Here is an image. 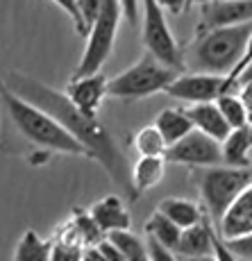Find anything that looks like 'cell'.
Instances as JSON below:
<instances>
[{"mask_svg":"<svg viewBox=\"0 0 252 261\" xmlns=\"http://www.w3.org/2000/svg\"><path fill=\"white\" fill-rule=\"evenodd\" d=\"M5 84L12 91H16L21 98L46 109L50 116L57 118L87 148L89 157H93L95 162H100L107 168V173L112 175L116 184H128V164H125V157L120 154L118 145L114 143L112 134L103 127L98 116H87V114L80 112L70 102L66 93L55 91V89L46 87L43 82H39V80L30 77L25 73L12 71L7 75V80H5Z\"/></svg>","mask_w":252,"mask_h":261,"instance_id":"obj_1","label":"cell"},{"mask_svg":"<svg viewBox=\"0 0 252 261\" xmlns=\"http://www.w3.org/2000/svg\"><path fill=\"white\" fill-rule=\"evenodd\" d=\"M0 100L5 105V114L16 134L34 148L48 150V152L70 154V157H89L87 148L59 123L46 109L32 105L30 100L21 98L16 91L0 82Z\"/></svg>","mask_w":252,"mask_h":261,"instance_id":"obj_2","label":"cell"},{"mask_svg":"<svg viewBox=\"0 0 252 261\" xmlns=\"http://www.w3.org/2000/svg\"><path fill=\"white\" fill-rule=\"evenodd\" d=\"M252 32V23L198 30L195 39L182 50L184 68L200 73L230 75L241 62Z\"/></svg>","mask_w":252,"mask_h":261,"instance_id":"obj_3","label":"cell"},{"mask_svg":"<svg viewBox=\"0 0 252 261\" xmlns=\"http://www.w3.org/2000/svg\"><path fill=\"white\" fill-rule=\"evenodd\" d=\"M252 184V164L250 166H205L198 173V189L203 195L207 216L211 223L218 225L223 214L232 207L236 198Z\"/></svg>","mask_w":252,"mask_h":261,"instance_id":"obj_4","label":"cell"},{"mask_svg":"<svg viewBox=\"0 0 252 261\" xmlns=\"http://www.w3.org/2000/svg\"><path fill=\"white\" fill-rule=\"evenodd\" d=\"M178 75H180L178 68L166 66L157 57L145 53L128 71L118 73L116 77L109 80L107 95L109 98H116V100H125V102L150 98V95H155L159 91H166V87H168Z\"/></svg>","mask_w":252,"mask_h":261,"instance_id":"obj_5","label":"cell"},{"mask_svg":"<svg viewBox=\"0 0 252 261\" xmlns=\"http://www.w3.org/2000/svg\"><path fill=\"white\" fill-rule=\"evenodd\" d=\"M120 18H123L120 0H105L103 9L98 12V16H95V21L91 23V28L87 32V48H84L82 57H80V64L75 68L73 77L103 71L105 62L109 59V55L114 50Z\"/></svg>","mask_w":252,"mask_h":261,"instance_id":"obj_6","label":"cell"},{"mask_svg":"<svg viewBox=\"0 0 252 261\" xmlns=\"http://www.w3.org/2000/svg\"><path fill=\"white\" fill-rule=\"evenodd\" d=\"M143 46L153 57H157L161 64L173 66L178 71L184 68L182 50L175 41L173 32L168 28V21L164 16V7L157 0H143Z\"/></svg>","mask_w":252,"mask_h":261,"instance_id":"obj_7","label":"cell"},{"mask_svg":"<svg viewBox=\"0 0 252 261\" xmlns=\"http://www.w3.org/2000/svg\"><path fill=\"white\" fill-rule=\"evenodd\" d=\"M166 162L182 164V166H198V168L218 166V164H223V143L193 127L184 139L168 145Z\"/></svg>","mask_w":252,"mask_h":261,"instance_id":"obj_8","label":"cell"},{"mask_svg":"<svg viewBox=\"0 0 252 261\" xmlns=\"http://www.w3.org/2000/svg\"><path fill=\"white\" fill-rule=\"evenodd\" d=\"M225 91H230L228 75L191 71V73L178 75V77L166 87L164 93H168L170 98L180 100V102L195 105V102H214V100Z\"/></svg>","mask_w":252,"mask_h":261,"instance_id":"obj_9","label":"cell"},{"mask_svg":"<svg viewBox=\"0 0 252 261\" xmlns=\"http://www.w3.org/2000/svg\"><path fill=\"white\" fill-rule=\"evenodd\" d=\"M200 5L198 30L252 23V0H207Z\"/></svg>","mask_w":252,"mask_h":261,"instance_id":"obj_10","label":"cell"},{"mask_svg":"<svg viewBox=\"0 0 252 261\" xmlns=\"http://www.w3.org/2000/svg\"><path fill=\"white\" fill-rule=\"evenodd\" d=\"M107 82L109 80L100 71L91 75H80V77H70L64 93L80 112H84L87 116H98L103 100L107 98Z\"/></svg>","mask_w":252,"mask_h":261,"instance_id":"obj_11","label":"cell"},{"mask_svg":"<svg viewBox=\"0 0 252 261\" xmlns=\"http://www.w3.org/2000/svg\"><path fill=\"white\" fill-rule=\"evenodd\" d=\"M216 229L223 241L239 239L252 232V184L232 202V207L218 220Z\"/></svg>","mask_w":252,"mask_h":261,"instance_id":"obj_12","label":"cell"},{"mask_svg":"<svg viewBox=\"0 0 252 261\" xmlns=\"http://www.w3.org/2000/svg\"><path fill=\"white\" fill-rule=\"evenodd\" d=\"M216 229L211 218L207 216L205 220H200L198 225L182 229L180 243L175 248L178 257H200V254H214V241H216Z\"/></svg>","mask_w":252,"mask_h":261,"instance_id":"obj_13","label":"cell"},{"mask_svg":"<svg viewBox=\"0 0 252 261\" xmlns=\"http://www.w3.org/2000/svg\"><path fill=\"white\" fill-rule=\"evenodd\" d=\"M186 114H189V118H191V123H193L195 129L209 134L211 139H216V141H220V143H223L225 139H228V134L232 132L230 123L225 120L223 114H220L216 100L214 102L189 105V107H186Z\"/></svg>","mask_w":252,"mask_h":261,"instance_id":"obj_14","label":"cell"},{"mask_svg":"<svg viewBox=\"0 0 252 261\" xmlns=\"http://www.w3.org/2000/svg\"><path fill=\"white\" fill-rule=\"evenodd\" d=\"M89 214L93 216V220L100 225L105 234L118 232V229H130L132 225V218H130L128 209H125L123 200L118 195H105L98 202L91 204Z\"/></svg>","mask_w":252,"mask_h":261,"instance_id":"obj_15","label":"cell"},{"mask_svg":"<svg viewBox=\"0 0 252 261\" xmlns=\"http://www.w3.org/2000/svg\"><path fill=\"white\" fill-rule=\"evenodd\" d=\"M166 170V157H139L134 164L132 173H130V182H132V193H143V191L155 189L164 179Z\"/></svg>","mask_w":252,"mask_h":261,"instance_id":"obj_16","label":"cell"},{"mask_svg":"<svg viewBox=\"0 0 252 261\" xmlns=\"http://www.w3.org/2000/svg\"><path fill=\"white\" fill-rule=\"evenodd\" d=\"M157 212L168 216V218L182 229L191 227V225H198L200 220L207 218L203 207H200L198 202H193V200H186V198H166V200H161Z\"/></svg>","mask_w":252,"mask_h":261,"instance_id":"obj_17","label":"cell"},{"mask_svg":"<svg viewBox=\"0 0 252 261\" xmlns=\"http://www.w3.org/2000/svg\"><path fill=\"white\" fill-rule=\"evenodd\" d=\"M250 150H252V127L243 125L228 134L223 141V164L228 166H250Z\"/></svg>","mask_w":252,"mask_h":261,"instance_id":"obj_18","label":"cell"},{"mask_svg":"<svg viewBox=\"0 0 252 261\" xmlns=\"http://www.w3.org/2000/svg\"><path fill=\"white\" fill-rule=\"evenodd\" d=\"M155 125L161 132V137L166 139V143L173 145L178 143L180 139H184L186 134L193 129V123H191L189 114L186 109H175V107H168L155 118Z\"/></svg>","mask_w":252,"mask_h":261,"instance_id":"obj_19","label":"cell"},{"mask_svg":"<svg viewBox=\"0 0 252 261\" xmlns=\"http://www.w3.org/2000/svg\"><path fill=\"white\" fill-rule=\"evenodd\" d=\"M50 257H53V239H41L34 229H28L16 245L14 261H50Z\"/></svg>","mask_w":252,"mask_h":261,"instance_id":"obj_20","label":"cell"},{"mask_svg":"<svg viewBox=\"0 0 252 261\" xmlns=\"http://www.w3.org/2000/svg\"><path fill=\"white\" fill-rule=\"evenodd\" d=\"M145 234H148L150 239H155L157 243H161L164 248L175 252V248H178V243H180V237H182V227H178L168 216H164L161 212H155L148 218V223H145Z\"/></svg>","mask_w":252,"mask_h":261,"instance_id":"obj_21","label":"cell"},{"mask_svg":"<svg viewBox=\"0 0 252 261\" xmlns=\"http://www.w3.org/2000/svg\"><path fill=\"white\" fill-rule=\"evenodd\" d=\"M120 248V252L125 254V261H153L150 259V250H148V241L137 237L130 229H118V232L107 234Z\"/></svg>","mask_w":252,"mask_h":261,"instance_id":"obj_22","label":"cell"},{"mask_svg":"<svg viewBox=\"0 0 252 261\" xmlns=\"http://www.w3.org/2000/svg\"><path fill=\"white\" fill-rule=\"evenodd\" d=\"M216 105H218L220 114L225 116L232 129L248 125V107H245V100L241 98V93H236V91L220 93L216 98Z\"/></svg>","mask_w":252,"mask_h":261,"instance_id":"obj_23","label":"cell"},{"mask_svg":"<svg viewBox=\"0 0 252 261\" xmlns=\"http://www.w3.org/2000/svg\"><path fill=\"white\" fill-rule=\"evenodd\" d=\"M134 150L139 152V157H166L168 143L161 137L157 125H148L134 134Z\"/></svg>","mask_w":252,"mask_h":261,"instance_id":"obj_24","label":"cell"},{"mask_svg":"<svg viewBox=\"0 0 252 261\" xmlns=\"http://www.w3.org/2000/svg\"><path fill=\"white\" fill-rule=\"evenodd\" d=\"M70 220H73V225L78 227L80 237H82L87 248H93V245H98L100 241L107 237V234L100 229V225L93 220V216L89 212H84V209H75L73 216H70Z\"/></svg>","mask_w":252,"mask_h":261,"instance_id":"obj_25","label":"cell"},{"mask_svg":"<svg viewBox=\"0 0 252 261\" xmlns=\"http://www.w3.org/2000/svg\"><path fill=\"white\" fill-rule=\"evenodd\" d=\"M82 257H84L82 245L53 239V257H50V261H82Z\"/></svg>","mask_w":252,"mask_h":261,"instance_id":"obj_26","label":"cell"},{"mask_svg":"<svg viewBox=\"0 0 252 261\" xmlns=\"http://www.w3.org/2000/svg\"><path fill=\"white\" fill-rule=\"evenodd\" d=\"M57 7H62L64 12L68 14L70 23L75 25V30H78V34H82V37H87V25L82 21V14H80V7H78V0H53Z\"/></svg>","mask_w":252,"mask_h":261,"instance_id":"obj_27","label":"cell"},{"mask_svg":"<svg viewBox=\"0 0 252 261\" xmlns=\"http://www.w3.org/2000/svg\"><path fill=\"white\" fill-rule=\"evenodd\" d=\"M225 243H228V248L241 261H252V232L250 234H243V237H239V239L225 241Z\"/></svg>","mask_w":252,"mask_h":261,"instance_id":"obj_28","label":"cell"},{"mask_svg":"<svg viewBox=\"0 0 252 261\" xmlns=\"http://www.w3.org/2000/svg\"><path fill=\"white\" fill-rule=\"evenodd\" d=\"M103 3L105 0H78V7H80V14H82V21L87 25V32L91 28V23L95 21L98 12L103 9Z\"/></svg>","mask_w":252,"mask_h":261,"instance_id":"obj_29","label":"cell"},{"mask_svg":"<svg viewBox=\"0 0 252 261\" xmlns=\"http://www.w3.org/2000/svg\"><path fill=\"white\" fill-rule=\"evenodd\" d=\"M148 241V250H150V259L153 261H180V257L173 252V250H168V248H164L161 243H157L155 239H145Z\"/></svg>","mask_w":252,"mask_h":261,"instance_id":"obj_30","label":"cell"},{"mask_svg":"<svg viewBox=\"0 0 252 261\" xmlns=\"http://www.w3.org/2000/svg\"><path fill=\"white\" fill-rule=\"evenodd\" d=\"M252 64V32H250V39H248V46H245V53H243V57H241V62L236 64V68L228 75V87H230V91H232V87H234V82H236V77H239L241 73L245 71Z\"/></svg>","mask_w":252,"mask_h":261,"instance_id":"obj_31","label":"cell"},{"mask_svg":"<svg viewBox=\"0 0 252 261\" xmlns=\"http://www.w3.org/2000/svg\"><path fill=\"white\" fill-rule=\"evenodd\" d=\"M214 254H216V259L218 261H241L239 257H236L234 252L228 248V243H225L223 239L216 234V241H214Z\"/></svg>","mask_w":252,"mask_h":261,"instance_id":"obj_32","label":"cell"},{"mask_svg":"<svg viewBox=\"0 0 252 261\" xmlns=\"http://www.w3.org/2000/svg\"><path fill=\"white\" fill-rule=\"evenodd\" d=\"M123 5V16L130 25L139 23V0H120Z\"/></svg>","mask_w":252,"mask_h":261,"instance_id":"obj_33","label":"cell"},{"mask_svg":"<svg viewBox=\"0 0 252 261\" xmlns=\"http://www.w3.org/2000/svg\"><path fill=\"white\" fill-rule=\"evenodd\" d=\"M157 3L164 7V12L168 14H182L189 5H193L195 0H157Z\"/></svg>","mask_w":252,"mask_h":261,"instance_id":"obj_34","label":"cell"},{"mask_svg":"<svg viewBox=\"0 0 252 261\" xmlns=\"http://www.w3.org/2000/svg\"><path fill=\"white\" fill-rule=\"evenodd\" d=\"M82 261H109V259L105 257V254L93 245V248H84V257H82Z\"/></svg>","mask_w":252,"mask_h":261,"instance_id":"obj_35","label":"cell"},{"mask_svg":"<svg viewBox=\"0 0 252 261\" xmlns=\"http://www.w3.org/2000/svg\"><path fill=\"white\" fill-rule=\"evenodd\" d=\"M180 261H218L216 254H200V257H180Z\"/></svg>","mask_w":252,"mask_h":261,"instance_id":"obj_36","label":"cell"},{"mask_svg":"<svg viewBox=\"0 0 252 261\" xmlns=\"http://www.w3.org/2000/svg\"><path fill=\"white\" fill-rule=\"evenodd\" d=\"M195 3H207V0H195Z\"/></svg>","mask_w":252,"mask_h":261,"instance_id":"obj_37","label":"cell"}]
</instances>
